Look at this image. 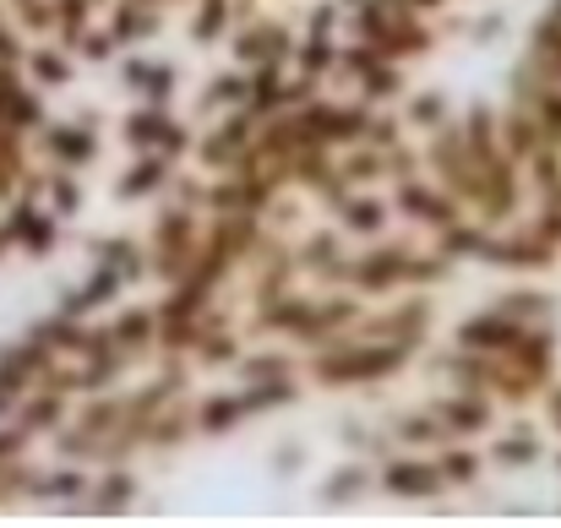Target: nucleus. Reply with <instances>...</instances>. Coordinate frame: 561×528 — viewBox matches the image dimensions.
Returning <instances> with one entry per match:
<instances>
[{"label": "nucleus", "instance_id": "nucleus-23", "mask_svg": "<svg viewBox=\"0 0 561 528\" xmlns=\"http://www.w3.org/2000/svg\"><path fill=\"white\" fill-rule=\"evenodd\" d=\"M170 180V153H142V164L121 180V196H148Z\"/></svg>", "mask_w": 561, "mask_h": 528}, {"label": "nucleus", "instance_id": "nucleus-25", "mask_svg": "<svg viewBox=\"0 0 561 528\" xmlns=\"http://www.w3.org/2000/svg\"><path fill=\"white\" fill-rule=\"evenodd\" d=\"M491 229L485 223H447L442 229V256H485Z\"/></svg>", "mask_w": 561, "mask_h": 528}, {"label": "nucleus", "instance_id": "nucleus-11", "mask_svg": "<svg viewBox=\"0 0 561 528\" xmlns=\"http://www.w3.org/2000/svg\"><path fill=\"white\" fill-rule=\"evenodd\" d=\"M496 142H502V153H507L513 164H529L540 148H551V137L535 126V115H529L524 104H513V115L502 120V137H496Z\"/></svg>", "mask_w": 561, "mask_h": 528}, {"label": "nucleus", "instance_id": "nucleus-6", "mask_svg": "<svg viewBox=\"0 0 561 528\" xmlns=\"http://www.w3.org/2000/svg\"><path fill=\"white\" fill-rule=\"evenodd\" d=\"M256 126H262V120L251 115V104H234V115H229L218 131H207V142H202V164H213V170H234L240 153L251 148Z\"/></svg>", "mask_w": 561, "mask_h": 528}, {"label": "nucleus", "instance_id": "nucleus-20", "mask_svg": "<svg viewBox=\"0 0 561 528\" xmlns=\"http://www.w3.org/2000/svg\"><path fill=\"white\" fill-rule=\"evenodd\" d=\"M126 82H131L148 104H164V99H170V88H175V71H170V66H159V60H131V66H126Z\"/></svg>", "mask_w": 561, "mask_h": 528}, {"label": "nucleus", "instance_id": "nucleus-26", "mask_svg": "<svg viewBox=\"0 0 561 528\" xmlns=\"http://www.w3.org/2000/svg\"><path fill=\"white\" fill-rule=\"evenodd\" d=\"M295 398V376H273V381H251L245 392H240V403H245V414H262V409H278V403H289Z\"/></svg>", "mask_w": 561, "mask_h": 528}, {"label": "nucleus", "instance_id": "nucleus-4", "mask_svg": "<svg viewBox=\"0 0 561 528\" xmlns=\"http://www.w3.org/2000/svg\"><path fill=\"white\" fill-rule=\"evenodd\" d=\"M414 262H420V256L392 240V245H381V251H366V256H360L355 267H344V273H350L366 295H376V289H392V284H414Z\"/></svg>", "mask_w": 561, "mask_h": 528}, {"label": "nucleus", "instance_id": "nucleus-48", "mask_svg": "<svg viewBox=\"0 0 561 528\" xmlns=\"http://www.w3.org/2000/svg\"><path fill=\"white\" fill-rule=\"evenodd\" d=\"M11 55H16V44H11V38H5V27H0V60H11Z\"/></svg>", "mask_w": 561, "mask_h": 528}, {"label": "nucleus", "instance_id": "nucleus-5", "mask_svg": "<svg viewBox=\"0 0 561 528\" xmlns=\"http://www.w3.org/2000/svg\"><path fill=\"white\" fill-rule=\"evenodd\" d=\"M398 207L414 218V223H431V229H447V223H458V196L436 180H398Z\"/></svg>", "mask_w": 561, "mask_h": 528}, {"label": "nucleus", "instance_id": "nucleus-51", "mask_svg": "<svg viewBox=\"0 0 561 528\" xmlns=\"http://www.w3.org/2000/svg\"><path fill=\"white\" fill-rule=\"evenodd\" d=\"M355 5H360V0H355Z\"/></svg>", "mask_w": 561, "mask_h": 528}, {"label": "nucleus", "instance_id": "nucleus-39", "mask_svg": "<svg viewBox=\"0 0 561 528\" xmlns=\"http://www.w3.org/2000/svg\"><path fill=\"white\" fill-rule=\"evenodd\" d=\"M398 431H403V441H442V436H453V431L442 425V414H436V420H431V414H414V420H403Z\"/></svg>", "mask_w": 561, "mask_h": 528}, {"label": "nucleus", "instance_id": "nucleus-35", "mask_svg": "<svg viewBox=\"0 0 561 528\" xmlns=\"http://www.w3.org/2000/svg\"><path fill=\"white\" fill-rule=\"evenodd\" d=\"M436 469H442V480H447V485H469V480L480 474V458H474V452H463V447H453V452H442V458H436Z\"/></svg>", "mask_w": 561, "mask_h": 528}, {"label": "nucleus", "instance_id": "nucleus-43", "mask_svg": "<svg viewBox=\"0 0 561 528\" xmlns=\"http://www.w3.org/2000/svg\"><path fill=\"white\" fill-rule=\"evenodd\" d=\"M409 126H442V99L436 93H420L409 104Z\"/></svg>", "mask_w": 561, "mask_h": 528}, {"label": "nucleus", "instance_id": "nucleus-42", "mask_svg": "<svg viewBox=\"0 0 561 528\" xmlns=\"http://www.w3.org/2000/svg\"><path fill=\"white\" fill-rule=\"evenodd\" d=\"M55 414H60V398H38V403H27L22 431H49V425H55Z\"/></svg>", "mask_w": 561, "mask_h": 528}, {"label": "nucleus", "instance_id": "nucleus-50", "mask_svg": "<svg viewBox=\"0 0 561 528\" xmlns=\"http://www.w3.org/2000/svg\"><path fill=\"white\" fill-rule=\"evenodd\" d=\"M5 240H11V234H0V245H5Z\"/></svg>", "mask_w": 561, "mask_h": 528}, {"label": "nucleus", "instance_id": "nucleus-40", "mask_svg": "<svg viewBox=\"0 0 561 528\" xmlns=\"http://www.w3.org/2000/svg\"><path fill=\"white\" fill-rule=\"evenodd\" d=\"M360 491H366V469H344V474H333V480H328V491H322V496H328V502H355Z\"/></svg>", "mask_w": 561, "mask_h": 528}, {"label": "nucleus", "instance_id": "nucleus-37", "mask_svg": "<svg viewBox=\"0 0 561 528\" xmlns=\"http://www.w3.org/2000/svg\"><path fill=\"white\" fill-rule=\"evenodd\" d=\"M131 496H137V480H131V474H110V480L99 485V513H121Z\"/></svg>", "mask_w": 561, "mask_h": 528}, {"label": "nucleus", "instance_id": "nucleus-27", "mask_svg": "<svg viewBox=\"0 0 561 528\" xmlns=\"http://www.w3.org/2000/svg\"><path fill=\"white\" fill-rule=\"evenodd\" d=\"M191 431H196V409H159L153 414V425H148V441H164V447H175V441H186Z\"/></svg>", "mask_w": 561, "mask_h": 528}, {"label": "nucleus", "instance_id": "nucleus-36", "mask_svg": "<svg viewBox=\"0 0 561 528\" xmlns=\"http://www.w3.org/2000/svg\"><path fill=\"white\" fill-rule=\"evenodd\" d=\"M333 251H339V240H333V234H317V240L300 251V262H306V267H322V273H333V278H339V273H344V262H339Z\"/></svg>", "mask_w": 561, "mask_h": 528}, {"label": "nucleus", "instance_id": "nucleus-13", "mask_svg": "<svg viewBox=\"0 0 561 528\" xmlns=\"http://www.w3.org/2000/svg\"><path fill=\"white\" fill-rule=\"evenodd\" d=\"M110 333V344H115V354L121 359H137V354H148L153 344H159V317L153 311H126L115 328H104Z\"/></svg>", "mask_w": 561, "mask_h": 528}, {"label": "nucleus", "instance_id": "nucleus-45", "mask_svg": "<svg viewBox=\"0 0 561 528\" xmlns=\"http://www.w3.org/2000/svg\"><path fill=\"white\" fill-rule=\"evenodd\" d=\"M33 71H38V82H66L71 77V66L60 55H33Z\"/></svg>", "mask_w": 561, "mask_h": 528}, {"label": "nucleus", "instance_id": "nucleus-22", "mask_svg": "<svg viewBox=\"0 0 561 528\" xmlns=\"http://www.w3.org/2000/svg\"><path fill=\"white\" fill-rule=\"evenodd\" d=\"M240 420H245V403H240V398H202V403H196V431H207V436L234 431Z\"/></svg>", "mask_w": 561, "mask_h": 528}, {"label": "nucleus", "instance_id": "nucleus-8", "mask_svg": "<svg viewBox=\"0 0 561 528\" xmlns=\"http://www.w3.org/2000/svg\"><path fill=\"white\" fill-rule=\"evenodd\" d=\"M381 491L409 496V502H425V496L447 491V480H442V469L425 463V458H392V463L381 469Z\"/></svg>", "mask_w": 561, "mask_h": 528}, {"label": "nucleus", "instance_id": "nucleus-31", "mask_svg": "<svg viewBox=\"0 0 561 528\" xmlns=\"http://www.w3.org/2000/svg\"><path fill=\"white\" fill-rule=\"evenodd\" d=\"M496 311H502V317H513V322H524V328H535V322H546V317H551V300H546V295H507Z\"/></svg>", "mask_w": 561, "mask_h": 528}, {"label": "nucleus", "instance_id": "nucleus-28", "mask_svg": "<svg viewBox=\"0 0 561 528\" xmlns=\"http://www.w3.org/2000/svg\"><path fill=\"white\" fill-rule=\"evenodd\" d=\"M5 234H16L27 251H49V245H55L49 218H44V213H33V207H16V218H11V229H5Z\"/></svg>", "mask_w": 561, "mask_h": 528}, {"label": "nucleus", "instance_id": "nucleus-30", "mask_svg": "<svg viewBox=\"0 0 561 528\" xmlns=\"http://www.w3.org/2000/svg\"><path fill=\"white\" fill-rule=\"evenodd\" d=\"M300 66H306L311 77H328V71L339 66V44H333V33H306V44H300Z\"/></svg>", "mask_w": 561, "mask_h": 528}, {"label": "nucleus", "instance_id": "nucleus-24", "mask_svg": "<svg viewBox=\"0 0 561 528\" xmlns=\"http://www.w3.org/2000/svg\"><path fill=\"white\" fill-rule=\"evenodd\" d=\"M49 153H55L60 164H88V159H93V131H88V126H82V131H77V126H55V131H49Z\"/></svg>", "mask_w": 561, "mask_h": 528}, {"label": "nucleus", "instance_id": "nucleus-47", "mask_svg": "<svg viewBox=\"0 0 561 528\" xmlns=\"http://www.w3.org/2000/svg\"><path fill=\"white\" fill-rule=\"evenodd\" d=\"M333 16H339V5H322V11L311 16V33H333Z\"/></svg>", "mask_w": 561, "mask_h": 528}, {"label": "nucleus", "instance_id": "nucleus-3", "mask_svg": "<svg viewBox=\"0 0 561 528\" xmlns=\"http://www.w3.org/2000/svg\"><path fill=\"white\" fill-rule=\"evenodd\" d=\"M196 245H202V234H196V218H191L186 202L164 207L159 223H153V267H159L164 278H181L186 262L196 256Z\"/></svg>", "mask_w": 561, "mask_h": 528}, {"label": "nucleus", "instance_id": "nucleus-18", "mask_svg": "<svg viewBox=\"0 0 561 528\" xmlns=\"http://www.w3.org/2000/svg\"><path fill=\"white\" fill-rule=\"evenodd\" d=\"M529 71L540 77V82H557L561 88V22H540L535 27V44H529Z\"/></svg>", "mask_w": 561, "mask_h": 528}, {"label": "nucleus", "instance_id": "nucleus-14", "mask_svg": "<svg viewBox=\"0 0 561 528\" xmlns=\"http://www.w3.org/2000/svg\"><path fill=\"white\" fill-rule=\"evenodd\" d=\"M289 49H295V38H289L278 22H251V27L240 33V44H234V55L251 60V66H262V60H284Z\"/></svg>", "mask_w": 561, "mask_h": 528}, {"label": "nucleus", "instance_id": "nucleus-44", "mask_svg": "<svg viewBox=\"0 0 561 528\" xmlns=\"http://www.w3.org/2000/svg\"><path fill=\"white\" fill-rule=\"evenodd\" d=\"M33 491H44V496H77L82 491V474H55V480H27Z\"/></svg>", "mask_w": 561, "mask_h": 528}, {"label": "nucleus", "instance_id": "nucleus-2", "mask_svg": "<svg viewBox=\"0 0 561 528\" xmlns=\"http://www.w3.org/2000/svg\"><path fill=\"white\" fill-rule=\"evenodd\" d=\"M360 38H371L387 60H409L431 44V33L409 0H360Z\"/></svg>", "mask_w": 561, "mask_h": 528}, {"label": "nucleus", "instance_id": "nucleus-41", "mask_svg": "<svg viewBox=\"0 0 561 528\" xmlns=\"http://www.w3.org/2000/svg\"><path fill=\"white\" fill-rule=\"evenodd\" d=\"M295 365L284 359V354H256V359H245V381H273V376H289Z\"/></svg>", "mask_w": 561, "mask_h": 528}, {"label": "nucleus", "instance_id": "nucleus-29", "mask_svg": "<svg viewBox=\"0 0 561 528\" xmlns=\"http://www.w3.org/2000/svg\"><path fill=\"white\" fill-rule=\"evenodd\" d=\"M355 77H360V88H366V104H371V99H398V93H403V77H398L392 60H371V66H360Z\"/></svg>", "mask_w": 561, "mask_h": 528}, {"label": "nucleus", "instance_id": "nucleus-49", "mask_svg": "<svg viewBox=\"0 0 561 528\" xmlns=\"http://www.w3.org/2000/svg\"><path fill=\"white\" fill-rule=\"evenodd\" d=\"M409 5H414V11H420V16H425V11H436V5H442V0H409Z\"/></svg>", "mask_w": 561, "mask_h": 528}, {"label": "nucleus", "instance_id": "nucleus-38", "mask_svg": "<svg viewBox=\"0 0 561 528\" xmlns=\"http://www.w3.org/2000/svg\"><path fill=\"white\" fill-rule=\"evenodd\" d=\"M245 93H251L245 77H218V82L202 93V104H245Z\"/></svg>", "mask_w": 561, "mask_h": 528}, {"label": "nucleus", "instance_id": "nucleus-10", "mask_svg": "<svg viewBox=\"0 0 561 528\" xmlns=\"http://www.w3.org/2000/svg\"><path fill=\"white\" fill-rule=\"evenodd\" d=\"M518 328H524V322H513V317H502V311H491V317H474V322H463V328H458V349H469V354H502V349H513Z\"/></svg>", "mask_w": 561, "mask_h": 528}, {"label": "nucleus", "instance_id": "nucleus-21", "mask_svg": "<svg viewBox=\"0 0 561 528\" xmlns=\"http://www.w3.org/2000/svg\"><path fill=\"white\" fill-rule=\"evenodd\" d=\"M121 284H126V278H121L115 267H99V273H93V284H88V289H77V295L66 300V311H71V317H88V311H99L104 300H115V295H121Z\"/></svg>", "mask_w": 561, "mask_h": 528}, {"label": "nucleus", "instance_id": "nucleus-15", "mask_svg": "<svg viewBox=\"0 0 561 528\" xmlns=\"http://www.w3.org/2000/svg\"><path fill=\"white\" fill-rule=\"evenodd\" d=\"M425 322H431V306L425 300H409V306H398L392 317H381V322H371V338H392V344H420L425 338Z\"/></svg>", "mask_w": 561, "mask_h": 528}, {"label": "nucleus", "instance_id": "nucleus-34", "mask_svg": "<svg viewBox=\"0 0 561 528\" xmlns=\"http://www.w3.org/2000/svg\"><path fill=\"white\" fill-rule=\"evenodd\" d=\"M224 22H229V0H202V5H196V22H191V38L207 44V38L224 33Z\"/></svg>", "mask_w": 561, "mask_h": 528}, {"label": "nucleus", "instance_id": "nucleus-33", "mask_svg": "<svg viewBox=\"0 0 561 528\" xmlns=\"http://www.w3.org/2000/svg\"><path fill=\"white\" fill-rule=\"evenodd\" d=\"M104 267H115V273L131 284V278H142L148 262H142V251H137L131 240H110V245H104Z\"/></svg>", "mask_w": 561, "mask_h": 528}, {"label": "nucleus", "instance_id": "nucleus-9", "mask_svg": "<svg viewBox=\"0 0 561 528\" xmlns=\"http://www.w3.org/2000/svg\"><path fill=\"white\" fill-rule=\"evenodd\" d=\"M485 256L491 262H502V267H546L551 256H557V245L540 234V229H529V234H491L485 240Z\"/></svg>", "mask_w": 561, "mask_h": 528}, {"label": "nucleus", "instance_id": "nucleus-16", "mask_svg": "<svg viewBox=\"0 0 561 528\" xmlns=\"http://www.w3.org/2000/svg\"><path fill=\"white\" fill-rule=\"evenodd\" d=\"M333 213H339V223H344L350 234H381V223H387L381 196H355V191H344V196L333 202Z\"/></svg>", "mask_w": 561, "mask_h": 528}, {"label": "nucleus", "instance_id": "nucleus-19", "mask_svg": "<svg viewBox=\"0 0 561 528\" xmlns=\"http://www.w3.org/2000/svg\"><path fill=\"white\" fill-rule=\"evenodd\" d=\"M159 27V11L148 5V0H131V5H115V16H110V38L115 44H131V38H148Z\"/></svg>", "mask_w": 561, "mask_h": 528}, {"label": "nucleus", "instance_id": "nucleus-17", "mask_svg": "<svg viewBox=\"0 0 561 528\" xmlns=\"http://www.w3.org/2000/svg\"><path fill=\"white\" fill-rule=\"evenodd\" d=\"M502 354H513L524 370H535V376H551V359H557V338L535 322V328H518V338H513V349H502Z\"/></svg>", "mask_w": 561, "mask_h": 528}, {"label": "nucleus", "instance_id": "nucleus-12", "mask_svg": "<svg viewBox=\"0 0 561 528\" xmlns=\"http://www.w3.org/2000/svg\"><path fill=\"white\" fill-rule=\"evenodd\" d=\"M436 414H442V425H447L453 436H474V431L491 425V392H469V387H463V392L447 398Z\"/></svg>", "mask_w": 561, "mask_h": 528}, {"label": "nucleus", "instance_id": "nucleus-1", "mask_svg": "<svg viewBox=\"0 0 561 528\" xmlns=\"http://www.w3.org/2000/svg\"><path fill=\"white\" fill-rule=\"evenodd\" d=\"M409 344H392V338H366V344H322V354H317V381L322 387H350V381H376V376H392L403 359H409Z\"/></svg>", "mask_w": 561, "mask_h": 528}, {"label": "nucleus", "instance_id": "nucleus-7", "mask_svg": "<svg viewBox=\"0 0 561 528\" xmlns=\"http://www.w3.org/2000/svg\"><path fill=\"white\" fill-rule=\"evenodd\" d=\"M126 142L142 148V153H170V159H175V153L186 148V131H181L159 104H148V110H137V115L126 120Z\"/></svg>", "mask_w": 561, "mask_h": 528}, {"label": "nucleus", "instance_id": "nucleus-32", "mask_svg": "<svg viewBox=\"0 0 561 528\" xmlns=\"http://www.w3.org/2000/svg\"><path fill=\"white\" fill-rule=\"evenodd\" d=\"M535 458H540L535 431H518V436H502V441H496V463H507V469H524V463H535Z\"/></svg>", "mask_w": 561, "mask_h": 528}, {"label": "nucleus", "instance_id": "nucleus-46", "mask_svg": "<svg viewBox=\"0 0 561 528\" xmlns=\"http://www.w3.org/2000/svg\"><path fill=\"white\" fill-rule=\"evenodd\" d=\"M77 202H82V191H77L71 180H55V207H60V213H71Z\"/></svg>", "mask_w": 561, "mask_h": 528}]
</instances>
